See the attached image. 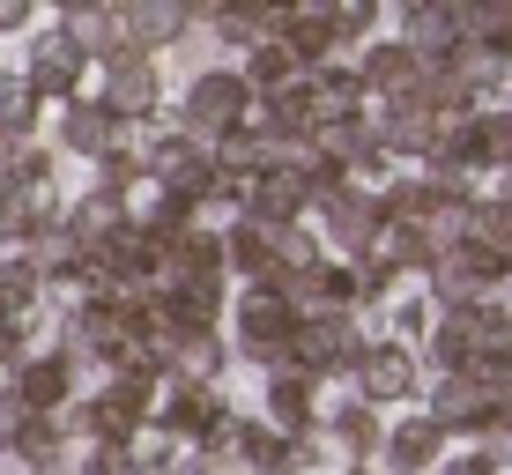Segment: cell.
Returning a JSON list of instances; mask_svg holds the SVG:
<instances>
[{
	"label": "cell",
	"instance_id": "obj_10",
	"mask_svg": "<svg viewBox=\"0 0 512 475\" xmlns=\"http://www.w3.org/2000/svg\"><path fill=\"white\" fill-rule=\"evenodd\" d=\"M372 82H379V90H401V82H409V52H401V45L372 52Z\"/></svg>",
	"mask_w": 512,
	"mask_h": 475
},
{
	"label": "cell",
	"instance_id": "obj_5",
	"mask_svg": "<svg viewBox=\"0 0 512 475\" xmlns=\"http://www.w3.org/2000/svg\"><path fill=\"white\" fill-rule=\"evenodd\" d=\"M164 424H171V431H208V424H216V401H208V394H186V386H179Z\"/></svg>",
	"mask_w": 512,
	"mask_h": 475
},
{
	"label": "cell",
	"instance_id": "obj_1",
	"mask_svg": "<svg viewBox=\"0 0 512 475\" xmlns=\"http://www.w3.org/2000/svg\"><path fill=\"white\" fill-rule=\"evenodd\" d=\"M245 201H253L268 223H282V216L305 208V179H290V171H260V179H245Z\"/></svg>",
	"mask_w": 512,
	"mask_h": 475
},
{
	"label": "cell",
	"instance_id": "obj_13",
	"mask_svg": "<svg viewBox=\"0 0 512 475\" xmlns=\"http://www.w3.org/2000/svg\"><path fill=\"white\" fill-rule=\"evenodd\" d=\"M438 409H446V424H475V386L453 379L446 394H438Z\"/></svg>",
	"mask_w": 512,
	"mask_h": 475
},
{
	"label": "cell",
	"instance_id": "obj_7",
	"mask_svg": "<svg viewBox=\"0 0 512 475\" xmlns=\"http://www.w3.org/2000/svg\"><path fill=\"white\" fill-rule=\"evenodd\" d=\"M245 334H253V342H282V334H290V312H282L275 297H253V305H245Z\"/></svg>",
	"mask_w": 512,
	"mask_h": 475
},
{
	"label": "cell",
	"instance_id": "obj_14",
	"mask_svg": "<svg viewBox=\"0 0 512 475\" xmlns=\"http://www.w3.org/2000/svg\"><path fill=\"white\" fill-rule=\"evenodd\" d=\"M127 30H141V38H164V30H179V8H141V15H127Z\"/></svg>",
	"mask_w": 512,
	"mask_h": 475
},
{
	"label": "cell",
	"instance_id": "obj_3",
	"mask_svg": "<svg viewBox=\"0 0 512 475\" xmlns=\"http://www.w3.org/2000/svg\"><path fill=\"white\" fill-rule=\"evenodd\" d=\"M238 104H245V82H231V75H208L201 90H193V119H201V127H231V119H238Z\"/></svg>",
	"mask_w": 512,
	"mask_h": 475
},
{
	"label": "cell",
	"instance_id": "obj_15",
	"mask_svg": "<svg viewBox=\"0 0 512 475\" xmlns=\"http://www.w3.org/2000/svg\"><path fill=\"white\" fill-rule=\"evenodd\" d=\"M431 446H438V431H431V424H409L394 453H401V461H431Z\"/></svg>",
	"mask_w": 512,
	"mask_h": 475
},
{
	"label": "cell",
	"instance_id": "obj_16",
	"mask_svg": "<svg viewBox=\"0 0 512 475\" xmlns=\"http://www.w3.org/2000/svg\"><path fill=\"white\" fill-rule=\"evenodd\" d=\"M275 416H282V424H305V386H297V379L275 386Z\"/></svg>",
	"mask_w": 512,
	"mask_h": 475
},
{
	"label": "cell",
	"instance_id": "obj_4",
	"mask_svg": "<svg viewBox=\"0 0 512 475\" xmlns=\"http://www.w3.org/2000/svg\"><path fill=\"white\" fill-rule=\"evenodd\" d=\"M60 394H67V364H30L23 372V401L30 409H52Z\"/></svg>",
	"mask_w": 512,
	"mask_h": 475
},
{
	"label": "cell",
	"instance_id": "obj_9",
	"mask_svg": "<svg viewBox=\"0 0 512 475\" xmlns=\"http://www.w3.org/2000/svg\"><path fill=\"white\" fill-rule=\"evenodd\" d=\"M112 104L119 112H141L149 104V67H112Z\"/></svg>",
	"mask_w": 512,
	"mask_h": 475
},
{
	"label": "cell",
	"instance_id": "obj_17",
	"mask_svg": "<svg viewBox=\"0 0 512 475\" xmlns=\"http://www.w3.org/2000/svg\"><path fill=\"white\" fill-rule=\"evenodd\" d=\"M231 260H238V268H268V238H245V231H238Z\"/></svg>",
	"mask_w": 512,
	"mask_h": 475
},
{
	"label": "cell",
	"instance_id": "obj_12",
	"mask_svg": "<svg viewBox=\"0 0 512 475\" xmlns=\"http://www.w3.org/2000/svg\"><path fill=\"white\" fill-rule=\"evenodd\" d=\"M104 119H112V112H75L67 142H75V149H104V142H112V134H104Z\"/></svg>",
	"mask_w": 512,
	"mask_h": 475
},
{
	"label": "cell",
	"instance_id": "obj_8",
	"mask_svg": "<svg viewBox=\"0 0 512 475\" xmlns=\"http://www.w3.org/2000/svg\"><path fill=\"white\" fill-rule=\"evenodd\" d=\"M75 67H82V52H75V38H67V45L45 52V67L30 75V90H60V82H75Z\"/></svg>",
	"mask_w": 512,
	"mask_h": 475
},
{
	"label": "cell",
	"instance_id": "obj_2",
	"mask_svg": "<svg viewBox=\"0 0 512 475\" xmlns=\"http://www.w3.org/2000/svg\"><path fill=\"white\" fill-rule=\"evenodd\" d=\"M409 379H416V364H409V349H364V394H379V401H394V394H409Z\"/></svg>",
	"mask_w": 512,
	"mask_h": 475
},
{
	"label": "cell",
	"instance_id": "obj_11",
	"mask_svg": "<svg viewBox=\"0 0 512 475\" xmlns=\"http://www.w3.org/2000/svg\"><path fill=\"white\" fill-rule=\"evenodd\" d=\"M253 82H268V90H275V82H290V52H282V45H260V52H253Z\"/></svg>",
	"mask_w": 512,
	"mask_h": 475
},
{
	"label": "cell",
	"instance_id": "obj_6",
	"mask_svg": "<svg viewBox=\"0 0 512 475\" xmlns=\"http://www.w3.org/2000/svg\"><path fill=\"white\" fill-rule=\"evenodd\" d=\"M141 401H149V386H141V379L112 386V401H104V424H112V431H134V424H141Z\"/></svg>",
	"mask_w": 512,
	"mask_h": 475
}]
</instances>
